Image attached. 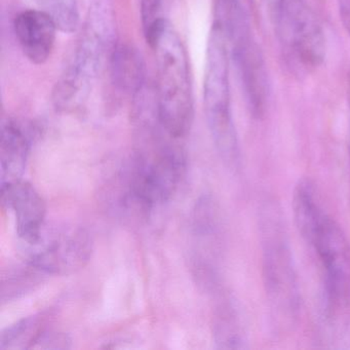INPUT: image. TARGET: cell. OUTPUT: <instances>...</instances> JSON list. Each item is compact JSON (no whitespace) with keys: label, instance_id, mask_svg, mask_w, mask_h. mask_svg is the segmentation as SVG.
I'll list each match as a JSON object with an SVG mask.
<instances>
[{"label":"cell","instance_id":"9a60e30c","mask_svg":"<svg viewBox=\"0 0 350 350\" xmlns=\"http://www.w3.org/2000/svg\"><path fill=\"white\" fill-rule=\"evenodd\" d=\"M40 319L38 317L22 319L15 325L8 327L0 338V349L16 350L31 348L40 333H38Z\"/></svg>","mask_w":350,"mask_h":350},{"label":"cell","instance_id":"5b68a950","mask_svg":"<svg viewBox=\"0 0 350 350\" xmlns=\"http://www.w3.org/2000/svg\"><path fill=\"white\" fill-rule=\"evenodd\" d=\"M270 11L290 70L301 77L319 68L325 57V32L306 0H278Z\"/></svg>","mask_w":350,"mask_h":350},{"label":"cell","instance_id":"8992f818","mask_svg":"<svg viewBox=\"0 0 350 350\" xmlns=\"http://www.w3.org/2000/svg\"><path fill=\"white\" fill-rule=\"evenodd\" d=\"M305 241L313 247L323 270L325 300L331 310L350 306V243L338 223L325 213Z\"/></svg>","mask_w":350,"mask_h":350},{"label":"cell","instance_id":"e0dca14e","mask_svg":"<svg viewBox=\"0 0 350 350\" xmlns=\"http://www.w3.org/2000/svg\"><path fill=\"white\" fill-rule=\"evenodd\" d=\"M169 3L170 0H140L141 21L147 42L161 26L167 21Z\"/></svg>","mask_w":350,"mask_h":350},{"label":"cell","instance_id":"9c48e42d","mask_svg":"<svg viewBox=\"0 0 350 350\" xmlns=\"http://www.w3.org/2000/svg\"><path fill=\"white\" fill-rule=\"evenodd\" d=\"M181 171V159L171 149L140 157L131 175V196L147 208L167 202L177 189Z\"/></svg>","mask_w":350,"mask_h":350},{"label":"cell","instance_id":"2e32d148","mask_svg":"<svg viewBox=\"0 0 350 350\" xmlns=\"http://www.w3.org/2000/svg\"><path fill=\"white\" fill-rule=\"evenodd\" d=\"M216 341L221 348H243L245 343V334L237 313L224 311L217 323Z\"/></svg>","mask_w":350,"mask_h":350},{"label":"cell","instance_id":"4fadbf2b","mask_svg":"<svg viewBox=\"0 0 350 350\" xmlns=\"http://www.w3.org/2000/svg\"><path fill=\"white\" fill-rule=\"evenodd\" d=\"M110 81L118 92L136 96L145 87V64L142 55L129 44H118L108 61Z\"/></svg>","mask_w":350,"mask_h":350},{"label":"cell","instance_id":"ba28073f","mask_svg":"<svg viewBox=\"0 0 350 350\" xmlns=\"http://www.w3.org/2000/svg\"><path fill=\"white\" fill-rule=\"evenodd\" d=\"M224 38L250 113L256 120H261L269 102V81L265 60L252 33L251 25L239 28Z\"/></svg>","mask_w":350,"mask_h":350},{"label":"cell","instance_id":"52a82bcc","mask_svg":"<svg viewBox=\"0 0 350 350\" xmlns=\"http://www.w3.org/2000/svg\"><path fill=\"white\" fill-rule=\"evenodd\" d=\"M29 245L28 262L36 269L66 274L81 269L91 258L93 241L85 229L58 227L49 232L46 226Z\"/></svg>","mask_w":350,"mask_h":350},{"label":"cell","instance_id":"ac0fdd59","mask_svg":"<svg viewBox=\"0 0 350 350\" xmlns=\"http://www.w3.org/2000/svg\"><path fill=\"white\" fill-rule=\"evenodd\" d=\"M68 339L62 334L42 332L36 338L31 348L38 349H65L68 348Z\"/></svg>","mask_w":350,"mask_h":350},{"label":"cell","instance_id":"5bb4252c","mask_svg":"<svg viewBox=\"0 0 350 350\" xmlns=\"http://www.w3.org/2000/svg\"><path fill=\"white\" fill-rule=\"evenodd\" d=\"M40 10L46 12L57 28L64 33H73L81 25V13L77 0H38Z\"/></svg>","mask_w":350,"mask_h":350},{"label":"cell","instance_id":"7c38bea8","mask_svg":"<svg viewBox=\"0 0 350 350\" xmlns=\"http://www.w3.org/2000/svg\"><path fill=\"white\" fill-rule=\"evenodd\" d=\"M30 138L25 126L8 118L1 124V185L22 179L29 154Z\"/></svg>","mask_w":350,"mask_h":350},{"label":"cell","instance_id":"ffe728a7","mask_svg":"<svg viewBox=\"0 0 350 350\" xmlns=\"http://www.w3.org/2000/svg\"><path fill=\"white\" fill-rule=\"evenodd\" d=\"M233 1L243 5L247 11L252 12L253 10V0H233Z\"/></svg>","mask_w":350,"mask_h":350},{"label":"cell","instance_id":"30bf717a","mask_svg":"<svg viewBox=\"0 0 350 350\" xmlns=\"http://www.w3.org/2000/svg\"><path fill=\"white\" fill-rule=\"evenodd\" d=\"M3 204L12 211L20 239L24 243L38 239L44 227L46 204L38 190L20 179L1 185Z\"/></svg>","mask_w":350,"mask_h":350},{"label":"cell","instance_id":"44dd1931","mask_svg":"<svg viewBox=\"0 0 350 350\" xmlns=\"http://www.w3.org/2000/svg\"><path fill=\"white\" fill-rule=\"evenodd\" d=\"M269 1V5H271L272 3H275V1H278V0H268Z\"/></svg>","mask_w":350,"mask_h":350},{"label":"cell","instance_id":"277c9868","mask_svg":"<svg viewBox=\"0 0 350 350\" xmlns=\"http://www.w3.org/2000/svg\"><path fill=\"white\" fill-rule=\"evenodd\" d=\"M260 232L268 301L278 317L291 321L299 309L298 282L282 215L274 204L262 211Z\"/></svg>","mask_w":350,"mask_h":350},{"label":"cell","instance_id":"7a4b0ae2","mask_svg":"<svg viewBox=\"0 0 350 350\" xmlns=\"http://www.w3.org/2000/svg\"><path fill=\"white\" fill-rule=\"evenodd\" d=\"M147 44L157 59L155 101L159 126L172 138L185 137L194 118L193 92L185 46L169 20Z\"/></svg>","mask_w":350,"mask_h":350},{"label":"cell","instance_id":"3957f363","mask_svg":"<svg viewBox=\"0 0 350 350\" xmlns=\"http://www.w3.org/2000/svg\"><path fill=\"white\" fill-rule=\"evenodd\" d=\"M228 44L213 24L206 49L204 102L206 122L217 150L228 163L239 161V146L231 109Z\"/></svg>","mask_w":350,"mask_h":350},{"label":"cell","instance_id":"8fae6325","mask_svg":"<svg viewBox=\"0 0 350 350\" xmlns=\"http://www.w3.org/2000/svg\"><path fill=\"white\" fill-rule=\"evenodd\" d=\"M16 38L26 58L36 65H42L51 58L56 42V24L42 10H26L14 21Z\"/></svg>","mask_w":350,"mask_h":350},{"label":"cell","instance_id":"6da1fadb","mask_svg":"<svg viewBox=\"0 0 350 350\" xmlns=\"http://www.w3.org/2000/svg\"><path fill=\"white\" fill-rule=\"evenodd\" d=\"M116 15L110 0H94L75 53L53 91L57 109L73 111L83 105L116 44Z\"/></svg>","mask_w":350,"mask_h":350},{"label":"cell","instance_id":"d6986e66","mask_svg":"<svg viewBox=\"0 0 350 350\" xmlns=\"http://www.w3.org/2000/svg\"><path fill=\"white\" fill-rule=\"evenodd\" d=\"M338 5L342 25L350 36V0H338Z\"/></svg>","mask_w":350,"mask_h":350}]
</instances>
